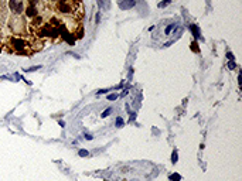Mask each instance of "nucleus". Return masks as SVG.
<instances>
[{"label": "nucleus", "mask_w": 242, "mask_h": 181, "mask_svg": "<svg viewBox=\"0 0 242 181\" xmlns=\"http://www.w3.org/2000/svg\"><path fill=\"white\" fill-rule=\"evenodd\" d=\"M116 126H119V127L123 126V120H122V117H118L116 119Z\"/></svg>", "instance_id": "ddd939ff"}, {"label": "nucleus", "mask_w": 242, "mask_h": 181, "mask_svg": "<svg viewBox=\"0 0 242 181\" xmlns=\"http://www.w3.org/2000/svg\"><path fill=\"white\" fill-rule=\"evenodd\" d=\"M55 2H60V3H62V2H67V0H55Z\"/></svg>", "instance_id": "6ab92c4d"}, {"label": "nucleus", "mask_w": 242, "mask_h": 181, "mask_svg": "<svg viewBox=\"0 0 242 181\" xmlns=\"http://www.w3.org/2000/svg\"><path fill=\"white\" fill-rule=\"evenodd\" d=\"M173 161H177V154L176 153L173 154Z\"/></svg>", "instance_id": "f3484780"}, {"label": "nucleus", "mask_w": 242, "mask_h": 181, "mask_svg": "<svg viewBox=\"0 0 242 181\" xmlns=\"http://www.w3.org/2000/svg\"><path fill=\"white\" fill-rule=\"evenodd\" d=\"M111 112H112V108H108V109H105V111L102 112V117H106L111 115Z\"/></svg>", "instance_id": "1a4fd4ad"}, {"label": "nucleus", "mask_w": 242, "mask_h": 181, "mask_svg": "<svg viewBox=\"0 0 242 181\" xmlns=\"http://www.w3.org/2000/svg\"><path fill=\"white\" fill-rule=\"evenodd\" d=\"M24 11H26V14H27V17H36L37 13H38L37 9H36V6H30V5L27 6V9L24 10Z\"/></svg>", "instance_id": "20e7f679"}, {"label": "nucleus", "mask_w": 242, "mask_h": 181, "mask_svg": "<svg viewBox=\"0 0 242 181\" xmlns=\"http://www.w3.org/2000/svg\"><path fill=\"white\" fill-rule=\"evenodd\" d=\"M79 156H88V151L86 150H79Z\"/></svg>", "instance_id": "2eb2a0df"}, {"label": "nucleus", "mask_w": 242, "mask_h": 181, "mask_svg": "<svg viewBox=\"0 0 242 181\" xmlns=\"http://www.w3.org/2000/svg\"><path fill=\"white\" fill-rule=\"evenodd\" d=\"M178 178H180V177L177 176V174H176V176H171V180H178Z\"/></svg>", "instance_id": "dca6fc26"}, {"label": "nucleus", "mask_w": 242, "mask_h": 181, "mask_svg": "<svg viewBox=\"0 0 242 181\" xmlns=\"http://www.w3.org/2000/svg\"><path fill=\"white\" fill-rule=\"evenodd\" d=\"M136 5L135 0H119V7L122 10H129Z\"/></svg>", "instance_id": "7ed1b4c3"}, {"label": "nucleus", "mask_w": 242, "mask_h": 181, "mask_svg": "<svg viewBox=\"0 0 242 181\" xmlns=\"http://www.w3.org/2000/svg\"><path fill=\"white\" fill-rule=\"evenodd\" d=\"M174 28H176V24H170V26H168V27L166 28V31H164V34H166V36H168V34L171 33V30H174Z\"/></svg>", "instance_id": "0eeeda50"}, {"label": "nucleus", "mask_w": 242, "mask_h": 181, "mask_svg": "<svg viewBox=\"0 0 242 181\" xmlns=\"http://www.w3.org/2000/svg\"><path fill=\"white\" fill-rule=\"evenodd\" d=\"M11 45H13V48L17 52H21L23 50L28 48V44L24 41V40H21V38H13V40H11Z\"/></svg>", "instance_id": "f03ea898"}, {"label": "nucleus", "mask_w": 242, "mask_h": 181, "mask_svg": "<svg viewBox=\"0 0 242 181\" xmlns=\"http://www.w3.org/2000/svg\"><path fill=\"white\" fill-rule=\"evenodd\" d=\"M10 10L16 14H21L24 11V3L23 0H10L9 2Z\"/></svg>", "instance_id": "f257e3e1"}, {"label": "nucleus", "mask_w": 242, "mask_h": 181, "mask_svg": "<svg viewBox=\"0 0 242 181\" xmlns=\"http://www.w3.org/2000/svg\"><path fill=\"white\" fill-rule=\"evenodd\" d=\"M228 58H229V60H234V55L231 54V52H228Z\"/></svg>", "instance_id": "a211bd4d"}, {"label": "nucleus", "mask_w": 242, "mask_h": 181, "mask_svg": "<svg viewBox=\"0 0 242 181\" xmlns=\"http://www.w3.org/2000/svg\"><path fill=\"white\" fill-rule=\"evenodd\" d=\"M37 2H38V0H28V5H30V6H36V5H37Z\"/></svg>", "instance_id": "4468645a"}, {"label": "nucleus", "mask_w": 242, "mask_h": 181, "mask_svg": "<svg viewBox=\"0 0 242 181\" xmlns=\"http://www.w3.org/2000/svg\"><path fill=\"white\" fill-rule=\"evenodd\" d=\"M108 99H109V101H115V99H118V95L116 93H112V95L108 96Z\"/></svg>", "instance_id": "f8f14e48"}, {"label": "nucleus", "mask_w": 242, "mask_h": 181, "mask_svg": "<svg viewBox=\"0 0 242 181\" xmlns=\"http://www.w3.org/2000/svg\"><path fill=\"white\" fill-rule=\"evenodd\" d=\"M40 68H41L40 65H38V67L36 65V67H31V68H26L24 71H27V72H33V71H37V70H40Z\"/></svg>", "instance_id": "9b49d317"}, {"label": "nucleus", "mask_w": 242, "mask_h": 181, "mask_svg": "<svg viewBox=\"0 0 242 181\" xmlns=\"http://www.w3.org/2000/svg\"><path fill=\"white\" fill-rule=\"evenodd\" d=\"M98 6L103 10H109L111 9V2L109 0H98Z\"/></svg>", "instance_id": "39448f33"}, {"label": "nucleus", "mask_w": 242, "mask_h": 181, "mask_svg": "<svg viewBox=\"0 0 242 181\" xmlns=\"http://www.w3.org/2000/svg\"><path fill=\"white\" fill-rule=\"evenodd\" d=\"M58 9H60L62 13H70V11H71V7H70V5H68L67 2H62V3H60V5H58Z\"/></svg>", "instance_id": "423d86ee"}, {"label": "nucleus", "mask_w": 242, "mask_h": 181, "mask_svg": "<svg viewBox=\"0 0 242 181\" xmlns=\"http://www.w3.org/2000/svg\"><path fill=\"white\" fill-rule=\"evenodd\" d=\"M171 3V0H164V2H162V3H159V7L162 9V7H166L167 5H170Z\"/></svg>", "instance_id": "9d476101"}, {"label": "nucleus", "mask_w": 242, "mask_h": 181, "mask_svg": "<svg viewBox=\"0 0 242 181\" xmlns=\"http://www.w3.org/2000/svg\"><path fill=\"white\" fill-rule=\"evenodd\" d=\"M191 30L194 33V37H200V30H198L196 26H191Z\"/></svg>", "instance_id": "6e6552de"}]
</instances>
